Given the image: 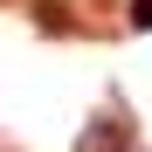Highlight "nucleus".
<instances>
[{
    "label": "nucleus",
    "mask_w": 152,
    "mask_h": 152,
    "mask_svg": "<svg viewBox=\"0 0 152 152\" xmlns=\"http://www.w3.org/2000/svg\"><path fill=\"white\" fill-rule=\"evenodd\" d=\"M118 138H124V118H97L90 132H83V152H124Z\"/></svg>",
    "instance_id": "f257e3e1"
}]
</instances>
